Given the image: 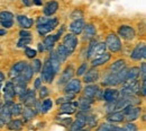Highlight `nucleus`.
I'll use <instances>...</instances> for the list:
<instances>
[{"instance_id":"obj_17","label":"nucleus","mask_w":146,"mask_h":131,"mask_svg":"<svg viewBox=\"0 0 146 131\" xmlns=\"http://www.w3.org/2000/svg\"><path fill=\"white\" fill-rule=\"evenodd\" d=\"M26 66H27V62H26V61H19L17 63H15L14 67L11 68L10 73H9L10 78H11V79H15L16 77H18V76L21 74V71L24 70V68H25Z\"/></svg>"},{"instance_id":"obj_61","label":"nucleus","mask_w":146,"mask_h":131,"mask_svg":"<svg viewBox=\"0 0 146 131\" xmlns=\"http://www.w3.org/2000/svg\"><path fill=\"white\" fill-rule=\"evenodd\" d=\"M79 131H88V130H86V129H81V130H79Z\"/></svg>"},{"instance_id":"obj_59","label":"nucleus","mask_w":146,"mask_h":131,"mask_svg":"<svg viewBox=\"0 0 146 131\" xmlns=\"http://www.w3.org/2000/svg\"><path fill=\"white\" fill-rule=\"evenodd\" d=\"M111 131H120V128H118V127H115V126H113V128H112V130Z\"/></svg>"},{"instance_id":"obj_18","label":"nucleus","mask_w":146,"mask_h":131,"mask_svg":"<svg viewBox=\"0 0 146 131\" xmlns=\"http://www.w3.org/2000/svg\"><path fill=\"white\" fill-rule=\"evenodd\" d=\"M57 9H58V3H57V1L51 0V1H48V2L44 6L43 11H44V15H45V16H52V15H54L55 13L57 11Z\"/></svg>"},{"instance_id":"obj_48","label":"nucleus","mask_w":146,"mask_h":131,"mask_svg":"<svg viewBox=\"0 0 146 131\" xmlns=\"http://www.w3.org/2000/svg\"><path fill=\"white\" fill-rule=\"evenodd\" d=\"M139 76H142V80H146V63L143 62L139 69Z\"/></svg>"},{"instance_id":"obj_27","label":"nucleus","mask_w":146,"mask_h":131,"mask_svg":"<svg viewBox=\"0 0 146 131\" xmlns=\"http://www.w3.org/2000/svg\"><path fill=\"white\" fill-rule=\"evenodd\" d=\"M125 120V114L123 111H113L108 114V121L110 122H123Z\"/></svg>"},{"instance_id":"obj_16","label":"nucleus","mask_w":146,"mask_h":131,"mask_svg":"<svg viewBox=\"0 0 146 131\" xmlns=\"http://www.w3.org/2000/svg\"><path fill=\"white\" fill-rule=\"evenodd\" d=\"M110 58H111V54L108 53V52H105V53H102V54H100V56H96L94 59H92V61H91L92 67L96 68V67H99V66H102V64L107 63L110 60Z\"/></svg>"},{"instance_id":"obj_20","label":"nucleus","mask_w":146,"mask_h":131,"mask_svg":"<svg viewBox=\"0 0 146 131\" xmlns=\"http://www.w3.org/2000/svg\"><path fill=\"white\" fill-rule=\"evenodd\" d=\"M117 98H119V91H117L115 88H107L102 93V99L106 102H111Z\"/></svg>"},{"instance_id":"obj_51","label":"nucleus","mask_w":146,"mask_h":131,"mask_svg":"<svg viewBox=\"0 0 146 131\" xmlns=\"http://www.w3.org/2000/svg\"><path fill=\"white\" fill-rule=\"evenodd\" d=\"M0 23H1V25H2L3 27L10 28V27L13 26V24H14V20H0Z\"/></svg>"},{"instance_id":"obj_28","label":"nucleus","mask_w":146,"mask_h":131,"mask_svg":"<svg viewBox=\"0 0 146 131\" xmlns=\"http://www.w3.org/2000/svg\"><path fill=\"white\" fill-rule=\"evenodd\" d=\"M125 66H126V62H125V60H123V59L115 61V62H113V63L109 67L110 74H116V73L120 71L121 69H124V68H125Z\"/></svg>"},{"instance_id":"obj_29","label":"nucleus","mask_w":146,"mask_h":131,"mask_svg":"<svg viewBox=\"0 0 146 131\" xmlns=\"http://www.w3.org/2000/svg\"><path fill=\"white\" fill-rule=\"evenodd\" d=\"M83 31H84V40H92V38H94L96 33H97L96 27H94L92 24H87V25H84Z\"/></svg>"},{"instance_id":"obj_38","label":"nucleus","mask_w":146,"mask_h":131,"mask_svg":"<svg viewBox=\"0 0 146 131\" xmlns=\"http://www.w3.org/2000/svg\"><path fill=\"white\" fill-rule=\"evenodd\" d=\"M10 110H11V115L17 116V115L21 114V112H23V106H21V104H15V103H13L11 106H10Z\"/></svg>"},{"instance_id":"obj_19","label":"nucleus","mask_w":146,"mask_h":131,"mask_svg":"<svg viewBox=\"0 0 146 131\" xmlns=\"http://www.w3.org/2000/svg\"><path fill=\"white\" fill-rule=\"evenodd\" d=\"M3 94H5V99L6 101H13L15 97V87H14V83L13 81H8L6 83L5 87H3Z\"/></svg>"},{"instance_id":"obj_33","label":"nucleus","mask_w":146,"mask_h":131,"mask_svg":"<svg viewBox=\"0 0 146 131\" xmlns=\"http://www.w3.org/2000/svg\"><path fill=\"white\" fill-rule=\"evenodd\" d=\"M138 77H139V68L133 67L130 69H127L126 80H136Z\"/></svg>"},{"instance_id":"obj_6","label":"nucleus","mask_w":146,"mask_h":131,"mask_svg":"<svg viewBox=\"0 0 146 131\" xmlns=\"http://www.w3.org/2000/svg\"><path fill=\"white\" fill-rule=\"evenodd\" d=\"M105 44H106V46L109 49L111 52H118L121 49V42H120V40H119V38L116 34H113V33H111V34H109L107 36Z\"/></svg>"},{"instance_id":"obj_43","label":"nucleus","mask_w":146,"mask_h":131,"mask_svg":"<svg viewBox=\"0 0 146 131\" xmlns=\"http://www.w3.org/2000/svg\"><path fill=\"white\" fill-rule=\"evenodd\" d=\"M71 18L74 19V20L75 19H82L83 18V13L80 9H75L72 14H71Z\"/></svg>"},{"instance_id":"obj_24","label":"nucleus","mask_w":146,"mask_h":131,"mask_svg":"<svg viewBox=\"0 0 146 131\" xmlns=\"http://www.w3.org/2000/svg\"><path fill=\"white\" fill-rule=\"evenodd\" d=\"M78 109V102H64L62 105H61V112L65 113V114H73V113L76 111Z\"/></svg>"},{"instance_id":"obj_13","label":"nucleus","mask_w":146,"mask_h":131,"mask_svg":"<svg viewBox=\"0 0 146 131\" xmlns=\"http://www.w3.org/2000/svg\"><path fill=\"white\" fill-rule=\"evenodd\" d=\"M82 89L81 87V81L79 79H71L70 81L66 83V86H65V92L66 94H75L80 93Z\"/></svg>"},{"instance_id":"obj_21","label":"nucleus","mask_w":146,"mask_h":131,"mask_svg":"<svg viewBox=\"0 0 146 131\" xmlns=\"http://www.w3.org/2000/svg\"><path fill=\"white\" fill-rule=\"evenodd\" d=\"M73 74H74V70H73L72 67H68L60 77V80H58V85H65L68 81H70L72 79Z\"/></svg>"},{"instance_id":"obj_44","label":"nucleus","mask_w":146,"mask_h":131,"mask_svg":"<svg viewBox=\"0 0 146 131\" xmlns=\"http://www.w3.org/2000/svg\"><path fill=\"white\" fill-rule=\"evenodd\" d=\"M36 51L35 50H33V49H31V48H26L25 49V54L27 58H29V59H34L35 56H36Z\"/></svg>"},{"instance_id":"obj_8","label":"nucleus","mask_w":146,"mask_h":131,"mask_svg":"<svg viewBox=\"0 0 146 131\" xmlns=\"http://www.w3.org/2000/svg\"><path fill=\"white\" fill-rule=\"evenodd\" d=\"M66 50H68V52H69V54H71L74 52V50H75V48H76V45H78V38L76 36L72 34V33H70V34H66L64 38H63V44H62Z\"/></svg>"},{"instance_id":"obj_41","label":"nucleus","mask_w":146,"mask_h":131,"mask_svg":"<svg viewBox=\"0 0 146 131\" xmlns=\"http://www.w3.org/2000/svg\"><path fill=\"white\" fill-rule=\"evenodd\" d=\"M0 20H14V15L9 11H1L0 13Z\"/></svg>"},{"instance_id":"obj_12","label":"nucleus","mask_w":146,"mask_h":131,"mask_svg":"<svg viewBox=\"0 0 146 131\" xmlns=\"http://www.w3.org/2000/svg\"><path fill=\"white\" fill-rule=\"evenodd\" d=\"M146 56V46L145 43H139L136 45V48L131 51L130 53V58L133 60H142L145 59Z\"/></svg>"},{"instance_id":"obj_5","label":"nucleus","mask_w":146,"mask_h":131,"mask_svg":"<svg viewBox=\"0 0 146 131\" xmlns=\"http://www.w3.org/2000/svg\"><path fill=\"white\" fill-rule=\"evenodd\" d=\"M57 24H58L57 18H50L45 24L37 25V32H38L39 35L44 36V35H46L47 33H50L51 31H53L55 27L57 26Z\"/></svg>"},{"instance_id":"obj_55","label":"nucleus","mask_w":146,"mask_h":131,"mask_svg":"<svg viewBox=\"0 0 146 131\" xmlns=\"http://www.w3.org/2000/svg\"><path fill=\"white\" fill-rule=\"evenodd\" d=\"M65 101H66L65 98H57V101H56V103H57V104H60V103H61V104H63V103H64Z\"/></svg>"},{"instance_id":"obj_37","label":"nucleus","mask_w":146,"mask_h":131,"mask_svg":"<svg viewBox=\"0 0 146 131\" xmlns=\"http://www.w3.org/2000/svg\"><path fill=\"white\" fill-rule=\"evenodd\" d=\"M21 114L24 115L25 120H32V119L35 116V111H34V109H32V107H27V106H26V109H23Z\"/></svg>"},{"instance_id":"obj_62","label":"nucleus","mask_w":146,"mask_h":131,"mask_svg":"<svg viewBox=\"0 0 146 131\" xmlns=\"http://www.w3.org/2000/svg\"><path fill=\"white\" fill-rule=\"evenodd\" d=\"M1 107H2V105H1V104H0V110H1Z\"/></svg>"},{"instance_id":"obj_10","label":"nucleus","mask_w":146,"mask_h":131,"mask_svg":"<svg viewBox=\"0 0 146 131\" xmlns=\"http://www.w3.org/2000/svg\"><path fill=\"white\" fill-rule=\"evenodd\" d=\"M118 34L120 38H123L126 41H131L133 38H135L136 33H135V30L131 27V26H128V25H123L118 28Z\"/></svg>"},{"instance_id":"obj_50","label":"nucleus","mask_w":146,"mask_h":131,"mask_svg":"<svg viewBox=\"0 0 146 131\" xmlns=\"http://www.w3.org/2000/svg\"><path fill=\"white\" fill-rule=\"evenodd\" d=\"M138 93L141 94L143 97L146 95V80H142V86H139V92Z\"/></svg>"},{"instance_id":"obj_1","label":"nucleus","mask_w":146,"mask_h":131,"mask_svg":"<svg viewBox=\"0 0 146 131\" xmlns=\"http://www.w3.org/2000/svg\"><path fill=\"white\" fill-rule=\"evenodd\" d=\"M126 75H127V68L125 67L120 71L116 74H109L104 78L102 85L104 86H117L126 81Z\"/></svg>"},{"instance_id":"obj_25","label":"nucleus","mask_w":146,"mask_h":131,"mask_svg":"<svg viewBox=\"0 0 146 131\" xmlns=\"http://www.w3.org/2000/svg\"><path fill=\"white\" fill-rule=\"evenodd\" d=\"M86 126V122H84V119H83V116L79 113L78 114V116H76V120L71 123V126H70V131H79L81 130V129H83V127Z\"/></svg>"},{"instance_id":"obj_11","label":"nucleus","mask_w":146,"mask_h":131,"mask_svg":"<svg viewBox=\"0 0 146 131\" xmlns=\"http://www.w3.org/2000/svg\"><path fill=\"white\" fill-rule=\"evenodd\" d=\"M13 104V101H6V104L5 106L1 107L0 110V120L3 122V123H8L11 119V110H10V106Z\"/></svg>"},{"instance_id":"obj_31","label":"nucleus","mask_w":146,"mask_h":131,"mask_svg":"<svg viewBox=\"0 0 146 131\" xmlns=\"http://www.w3.org/2000/svg\"><path fill=\"white\" fill-rule=\"evenodd\" d=\"M48 61H50V63H51L52 68L54 69L55 73H58V71H60V67H61V62H60L58 58L56 56V52H55V51H53V52L51 53Z\"/></svg>"},{"instance_id":"obj_54","label":"nucleus","mask_w":146,"mask_h":131,"mask_svg":"<svg viewBox=\"0 0 146 131\" xmlns=\"http://www.w3.org/2000/svg\"><path fill=\"white\" fill-rule=\"evenodd\" d=\"M44 50H45L44 44H43V43H38V51H39V52H43Z\"/></svg>"},{"instance_id":"obj_39","label":"nucleus","mask_w":146,"mask_h":131,"mask_svg":"<svg viewBox=\"0 0 146 131\" xmlns=\"http://www.w3.org/2000/svg\"><path fill=\"white\" fill-rule=\"evenodd\" d=\"M29 66L32 67V69H33L34 74L39 73V71H40V69H42V61H40V60H38V59H34V60H33V62H32Z\"/></svg>"},{"instance_id":"obj_22","label":"nucleus","mask_w":146,"mask_h":131,"mask_svg":"<svg viewBox=\"0 0 146 131\" xmlns=\"http://www.w3.org/2000/svg\"><path fill=\"white\" fill-rule=\"evenodd\" d=\"M99 92H100V91H99V87H98L97 85L88 84V85L86 86V88L83 89V95H84V97H88V98H92V99H93V97L99 93Z\"/></svg>"},{"instance_id":"obj_30","label":"nucleus","mask_w":146,"mask_h":131,"mask_svg":"<svg viewBox=\"0 0 146 131\" xmlns=\"http://www.w3.org/2000/svg\"><path fill=\"white\" fill-rule=\"evenodd\" d=\"M58 35H60V33H58L57 35H50V36H46L45 40H44V42H43L44 48H45L46 50H52L53 46H54L55 42L58 40Z\"/></svg>"},{"instance_id":"obj_47","label":"nucleus","mask_w":146,"mask_h":131,"mask_svg":"<svg viewBox=\"0 0 146 131\" xmlns=\"http://www.w3.org/2000/svg\"><path fill=\"white\" fill-rule=\"evenodd\" d=\"M32 42V38H21L18 41V43H17V45H18L19 48H23V46H25V45H27V44H29Z\"/></svg>"},{"instance_id":"obj_4","label":"nucleus","mask_w":146,"mask_h":131,"mask_svg":"<svg viewBox=\"0 0 146 131\" xmlns=\"http://www.w3.org/2000/svg\"><path fill=\"white\" fill-rule=\"evenodd\" d=\"M55 74L56 73L54 71V69L52 68L50 61L46 60L44 62V64H43V69H42V73H40V79H42V81H44L46 84H51L53 81V79H54Z\"/></svg>"},{"instance_id":"obj_60","label":"nucleus","mask_w":146,"mask_h":131,"mask_svg":"<svg viewBox=\"0 0 146 131\" xmlns=\"http://www.w3.org/2000/svg\"><path fill=\"white\" fill-rule=\"evenodd\" d=\"M3 126H5V123H3V122H2V121H1V120H0V128H2V127H3Z\"/></svg>"},{"instance_id":"obj_63","label":"nucleus","mask_w":146,"mask_h":131,"mask_svg":"<svg viewBox=\"0 0 146 131\" xmlns=\"http://www.w3.org/2000/svg\"><path fill=\"white\" fill-rule=\"evenodd\" d=\"M0 86H1V84H0Z\"/></svg>"},{"instance_id":"obj_26","label":"nucleus","mask_w":146,"mask_h":131,"mask_svg":"<svg viewBox=\"0 0 146 131\" xmlns=\"http://www.w3.org/2000/svg\"><path fill=\"white\" fill-rule=\"evenodd\" d=\"M92 98H88V97H81L78 102V107L81 110V111H88L90 109L92 104Z\"/></svg>"},{"instance_id":"obj_2","label":"nucleus","mask_w":146,"mask_h":131,"mask_svg":"<svg viewBox=\"0 0 146 131\" xmlns=\"http://www.w3.org/2000/svg\"><path fill=\"white\" fill-rule=\"evenodd\" d=\"M106 44L105 43H98L94 38L90 40V44H89V48H88V59H91L93 56H98L102 53L106 52Z\"/></svg>"},{"instance_id":"obj_56","label":"nucleus","mask_w":146,"mask_h":131,"mask_svg":"<svg viewBox=\"0 0 146 131\" xmlns=\"http://www.w3.org/2000/svg\"><path fill=\"white\" fill-rule=\"evenodd\" d=\"M3 80H5V75H3V74L0 71V84H1Z\"/></svg>"},{"instance_id":"obj_15","label":"nucleus","mask_w":146,"mask_h":131,"mask_svg":"<svg viewBox=\"0 0 146 131\" xmlns=\"http://www.w3.org/2000/svg\"><path fill=\"white\" fill-rule=\"evenodd\" d=\"M84 21L83 19H75L73 20L70 25V31L72 32V34L74 35H79L83 32V28H84Z\"/></svg>"},{"instance_id":"obj_53","label":"nucleus","mask_w":146,"mask_h":131,"mask_svg":"<svg viewBox=\"0 0 146 131\" xmlns=\"http://www.w3.org/2000/svg\"><path fill=\"white\" fill-rule=\"evenodd\" d=\"M21 2L24 3V6H27V7L33 5V0H21Z\"/></svg>"},{"instance_id":"obj_32","label":"nucleus","mask_w":146,"mask_h":131,"mask_svg":"<svg viewBox=\"0 0 146 131\" xmlns=\"http://www.w3.org/2000/svg\"><path fill=\"white\" fill-rule=\"evenodd\" d=\"M55 52H56V56L58 58L60 62H64V61L68 59V56H70L69 52H68V50H66L63 45H58V46H57V50H56Z\"/></svg>"},{"instance_id":"obj_46","label":"nucleus","mask_w":146,"mask_h":131,"mask_svg":"<svg viewBox=\"0 0 146 131\" xmlns=\"http://www.w3.org/2000/svg\"><path fill=\"white\" fill-rule=\"evenodd\" d=\"M48 88L47 87H45V86H40L39 87V97L40 98H45L47 95H48Z\"/></svg>"},{"instance_id":"obj_36","label":"nucleus","mask_w":146,"mask_h":131,"mask_svg":"<svg viewBox=\"0 0 146 131\" xmlns=\"http://www.w3.org/2000/svg\"><path fill=\"white\" fill-rule=\"evenodd\" d=\"M23 127V121L21 120H13L8 122V129L9 130H20Z\"/></svg>"},{"instance_id":"obj_45","label":"nucleus","mask_w":146,"mask_h":131,"mask_svg":"<svg viewBox=\"0 0 146 131\" xmlns=\"http://www.w3.org/2000/svg\"><path fill=\"white\" fill-rule=\"evenodd\" d=\"M113 128L112 124H109V123H102L100 127H98L97 131H111Z\"/></svg>"},{"instance_id":"obj_7","label":"nucleus","mask_w":146,"mask_h":131,"mask_svg":"<svg viewBox=\"0 0 146 131\" xmlns=\"http://www.w3.org/2000/svg\"><path fill=\"white\" fill-rule=\"evenodd\" d=\"M123 112L125 114V119L129 122H131V121H135V120H137L139 118V115L142 113V109L139 106L128 105L123 110Z\"/></svg>"},{"instance_id":"obj_58","label":"nucleus","mask_w":146,"mask_h":131,"mask_svg":"<svg viewBox=\"0 0 146 131\" xmlns=\"http://www.w3.org/2000/svg\"><path fill=\"white\" fill-rule=\"evenodd\" d=\"M33 2H34L35 5H37V6H40V5H42V1H40V0H33Z\"/></svg>"},{"instance_id":"obj_52","label":"nucleus","mask_w":146,"mask_h":131,"mask_svg":"<svg viewBox=\"0 0 146 131\" xmlns=\"http://www.w3.org/2000/svg\"><path fill=\"white\" fill-rule=\"evenodd\" d=\"M40 85H42V79H40V78H37L36 80H35V84H34V87H35L36 89H38V88L40 87Z\"/></svg>"},{"instance_id":"obj_40","label":"nucleus","mask_w":146,"mask_h":131,"mask_svg":"<svg viewBox=\"0 0 146 131\" xmlns=\"http://www.w3.org/2000/svg\"><path fill=\"white\" fill-rule=\"evenodd\" d=\"M87 70H88V63L87 62H83L79 68H78V70H76V76H83L86 73H87Z\"/></svg>"},{"instance_id":"obj_3","label":"nucleus","mask_w":146,"mask_h":131,"mask_svg":"<svg viewBox=\"0 0 146 131\" xmlns=\"http://www.w3.org/2000/svg\"><path fill=\"white\" fill-rule=\"evenodd\" d=\"M123 88L120 89V95H136L139 92V83L136 80H126L123 83Z\"/></svg>"},{"instance_id":"obj_23","label":"nucleus","mask_w":146,"mask_h":131,"mask_svg":"<svg viewBox=\"0 0 146 131\" xmlns=\"http://www.w3.org/2000/svg\"><path fill=\"white\" fill-rule=\"evenodd\" d=\"M17 21H18L19 26L23 27L24 30H28L33 26L34 24V20L27 16H24V15H18L17 16Z\"/></svg>"},{"instance_id":"obj_49","label":"nucleus","mask_w":146,"mask_h":131,"mask_svg":"<svg viewBox=\"0 0 146 131\" xmlns=\"http://www.w3.org/2000/svg\"><path fill=\"white\" fill-rule=\"evenodd\" d=\"M19 36L21 38H32V34H31V32H28L26 30H21L19 32Z\"/></svg>"},{"instance_id":"obj_14","label":"nucleus","mask_w":146,"mask_h":131,"mask_svg":"<svg viewBox=\"0 0 146 131\" xmlns=\"http://www.w3.org/2000/svg\"><path fill=\"white\" fill-rule=\"evenodd\" d=\"M99 79V73L94 67L92 69H88L87 73L83 75V81L86 84H93Z\"/></svg>"},{"instance_id":"obj_34","label":"nucleus","mask_w":146,"mask_h":131,"mask_svg":"<svg viewBox=\"0 0 146 131\" xmlns=\"http://www.w3.org/2000/svg\"><path fill=\"white\" fill-rule=\"evenodd\" d=\"M20 75H21V77H23V78H24V79H25V80L28 83V81H29V80L33 78L34 71H33L32 67H31L29 64H27V66L24 68V70L21 71V74H20Z\"/></svg>"},{"instance_id":"obj_35","label":"nucleus","mask_w":146,"mask_h":131,"mask_svg":"<svg viewBox=\"0 0 146 131\" xmlns=\"http://www.w3.org/2000/svg\"><path fill=\"white\" fill-rule=\"evenodd\" d=\"M52 106H53V102H52V99L46 98V99H44L43 103L40 104V112L42 113L48 112V111L52 109Z\"/></svg>"},{"instance_id":"obj_57","label":"nucleus","mask_w":146,"mask_h":131,"mask_svg":"<svg viewBox=\"0 0 146 131\" xmlns=\"http://www.w3.org/2000/svg\"><path fill=\"white\" fill-rule=\"evenodd\" d=\"M6 33H7V31H6V30H0V36L6 35Z\"/></svg>"},{"instance_id":"obj_9","label":"nucleus","mask_w":146,"mask_h":131,"mask_svg":"<svg viewBox=\"0 0 146 131\" xmlns=\"http://www.w3.org/2000/svg\"><path fill=\"white\" fill-rule=\"evenodd\" d=\"M20 102H23L27 107H34L36 103V97H35V91L33 89H27L21 96H19Z\"/></svg>"},{"instance_id":"obj_42","label":"nucleus","mask_w":146,"mask_h":131,"mask_svg":"<svg viewBox=\"0 0 146 131\" xmlns=\"http://www.w3.org/2000/svg\"><path fill=\"white\" fill-rule=\"evenodd\" d=\"M120 131H137V127L134 123L128 122L127 124H125L124 128H120Z\"/></svg>"}]
</instances>
